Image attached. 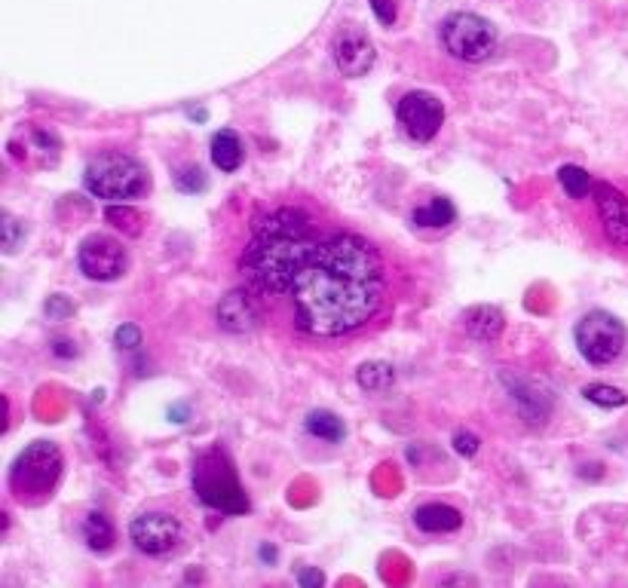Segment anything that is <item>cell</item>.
<instances>
[{
	"label": "cell",
	"mask_w": 628,
	"mask_h": 588,
	"mask_svg": "<svg viewBox=\"0 0 628 588\" xmlns=\"http://www.w3.org/2000/svg\"><path fill=\"white\" fill-rule=\"evenodd\" d=\"M304 426L313 438H322V441H328V445H337V441H344V435H347L344 420L334 411H310Z\"/></svg>",
	"instance_id": "cell-20"
},
{
	"label": "cell",
	"mask_w": 628,
	"mask_h": 588,
	"mask_svg": "<svg viewBox=\"0 0 628 588\" xmlns=\"http://www.w3.org/2000/svg\"><path fill=\"white\" fill-rule=\"evenodd\" d=\"M457 218V209L448 196H432V200L420 209L411 212V221L417 227H426V230H442V227H451Z\"/></svg>",
	"instance_id": "cell-18"
},
{
	"label": "cell",
	"mask_w": 628,
	"mask_h": 588,
	"mask_svg": "<svg viewBox=\"0 0 628 588\" xmlns=\"http://www.w3.org/2000/svg\"><path fill=\"white\" fill-rule=\"evenodd\" d=\"M193 490H197V497L215 512H224V515L249 512V497L246 490L239 487L233 463L218 448L200 454V460L193 463Z\"/></svg>",
	"instance_id": "cell-4"
},
{
	"label": "cell",
	"mask_w": 628,
	"mask_h": 588,
	"mask_svg": "<svg viewBox=\"0 0 628 588\" xmlns=\"http://www.w3.org/2000/svg\"><path fill=\"white\" fill-rule=\"evenodd\" d=\"M206 172L200 169V166H181L178 172H175V187L181 190V193H200V190H206Z\"/></svg>",
	"instance_id": "cell-26"
},
{
	"label": "cell",
	"mask_w": 628,
	"mask_h": 588,
	"mask_svg": "<svg viewBox=\"0 0 628 588\" xmlns=\"http://www.w3.org/2000/svg\"><path fill=\"white\" fill-rule=\"evenodd\" d=\"M371 10L374 16L380 19V25H393L399 10H396V0H371Z\"/></svg>",
	"instance_id": "cell-30"
},
{
	"label": "cell",
	"mask_w": 628,
	"mask_h": 588,
	"mask_svg": "<svg viewBox=\"0 0 628 588\" xmlns=\"http://www.w3.org/2000/svg\"><path fill=\"white\" fill-rule=\"evenodd\" d=\"M331 59L344 77H365L374 68V43L362 28H341L331 40Z\"/></svg>",
	"instance_id": "cell-11"
},
{
	"label": "cell",
	"mask_w": 628,
	"mask_h": 588,
	"mask_svg": "<svg viewBox=\"0 0 628 588\" xmlns=\"http://www.w3.org/2000/svg\"><path fill=\"white\" fill-rule=\"evenodd\" d=\"M319 242L322 239L313 215L298 206L273 209L252 224L239 270L249 288L261 294H288L319 249Z\"/></svg>",
	"instance_id": "cell-2"
},
{
	"label": "cell",
	"mask_w": 628,
	"mask_h": 588,
	"mask_svg": "<svg viewBox=\"0 0 628 588\" xmlns=\"http://www.w3.org/2000/svg\"><path fill=\"white\" fill-rule=\"evenodd\" d=\"M62 478V451L53 441H34L31 448H25L13 469H10V484L19 494V500H40L56 487Z\"/></svg>",
	"instance_id": "cell-5"
},
{
	"label": "cell",
	"mask_w": 628,
	"mask_h": 588,
	"mask_svg": "<svg viewBox=\"0 0 628 588\" xmlns=\"http://www.w3.org/2000/svg\"><path fill=\"white\" fill-rule=\"evenodd\" d=\"M246 160V147L233 129H221L212 135V163L221 172H236Z\"/></svg>",
	"instance_id": "cell-17"
},
{
	"label": "cell",
	"mask_w": 628,
	"mask_h": 588,
	"mask_svg": "<svg viewBox=\"0 0 628 588\" xmlns=\"http://www.w3.org/2000/svg\"><path fill=\"white\" fill-rule=\"evenodd\" d=\"M298 331L344 337L365 328L383 307L386 276L377 249L356 233H331L292 285Z\"/></svg>",
	"instance_id": "cell-1"
},
{
	"label": "cell",
	"mask_w": 628,
	"mask_h": 588,
	"mask_svg": "<svg viewBox=\"0 0 628 588\" xmlns=\"http://www.w3.org/2000/svg\"><path fill=\"white\" fill-rule=\"evenodd\" d=\"M301 585H322V573L304 570V573H301Z\"/></svg>",
	"instance_id": "cell-33"
},
{
	"label": "cell",
	"mask_w": 628,
	"mask_h": 588,
	"mask_svg": "<svg viewBox=\"0 0 628 588\" xmlns=\"http://www.w3.org/2000/svg\"><path fill=\"white\" fill-rule=\"evenodd\" d=\"M71 313H74V307L68 304L65 294H53V298L46 301V316H50V319H65Z\"/></svg>",
	"instance_id": "cell-31"
},
{
	"label": "cell",
	"mask_w": 628,
	"mask_h": 588,
	"mask_svg": "<svg viewBox=\"0 0 628 588\" xmlns=\"http://www.w3.org/2000/svg\"><path fill=\"white\" fill-rule=\"evenodd\" d=\"M356 383L365 392H386V389H393V383H396V368L390 362H365L356 371Z\"/></svg>",
	"instance_id": "cell-22"
},
{
	"label": "cell",
	"mask_w": 628,
	"mask_h": 588,
	"mask_svg": "<svg viewBox=\"0 0 628 588\" xmlns=\"http://www.w3.org/2000/svg\"><path fill=\"white\" fill-rule=\"evenodd\" d=\"M478 445H481V441H478V435L475 432H457L454 435V451L460 454V457H472L475 451H478Z\"/></svg>",
	"instance_id": "cell-29"
},
{
	"label": "cell",
	"mask_w": 628,
	"mask_h": 588,
	"mask_svg": "<svg viewBox=\"0 0 628 588\" xmlns=\"http://www.w3.org/2000/svg\"><path fill=\"white\" fill-rule=\"evenodd\" d=\"M25 239V227L7 212L4 215V252L7 255H13V252H19V242Z\"/></svg>",
	"instance_id": "cell-27"
},
{
	"label": "cell",
	"mask_w": 628,
	"mask_h": 588,
	"mask_svg": "<svg viewBox=\"0 0 628 588\" xmlns=\"http://www.w3.org/2000/svg\"><path fill=\"white\" fill-rule=\"evenodd\" d=\"M583 396H586L592 405H598V408H622V405L628 402V396H625L622 389L607 386V383H589V386L583 389Z\"/></svg>",
	"instance_id": "cell-25"
},
{
	"label": "cell",
	"mask_w": 628,
	"mask_h": 588,
	"mask_svg": "<svg viewBox=\"0 0 628 588\" xmlns=\"http://www.w3.org/2000/svg\"><path fill=\"white\" fill-rule=\"evenodd\" d=\"M114 343H117L120 350H135V347H141V331L126 322V325H120L114 331Z\"/></svg>",
	"instance_id": "cell-28"
},
{
	"label": "cell",
	"mask_w": 628,
	"mask_h": 588,
	"mask_svg": "<svg viewBox=\"0 0 628 588\" xmlns=\"http://www.w3.org/2000/svg\"><path fill=\"white\" fill-rule=\"evenodd\" d=\"M396 117H399V126L405 129L408 138L432 141L439 135L442 123H445V105L432 92L417 89V92L402 95V102L396 108Z\"/></svg>",
	"instance_id": "cell-9"
},
{
	"label": "cell",
	"mask_w": 628,
	"mask_h": 588,
	"mask_svg": "<svg viewBox=\"0 0 628 588\" xmlns=\"http://www.w3.org/2000/svg\"><path fill=\"white\" fill-rule=\"evenodd\" d=\"M576 347L579 356L592 365H610L625 350V325L604 310H592L576 322Z\"/></svg>",
	"instance_id": "cell-7"
},
{
	"label": "cell",
	"mask_w": 628,
	"mask_h": 588,
	"mask_svg": "<svg viewBox=\"0 0 628 588\" xmlns=\"http://www.w3.org/2000/svg\"><path fill=\"white\" fill-rule=\"evenodd\" d=\"M129 539L144 555H166L181 543V524L169 512H144L129 524Z\"/></svg>",
	"instance_id": "cell-10"
},
{
	"label": "cell",
	"mask_w": 628,
	"mask_h": 588,
	"mask_svg": "<svg viewBox=\"0 0 628 588\" xmlns=\"http://www.w3.org/2000/svg\"><path fill=\"white\" fill-rule=\"evenodd\" d=\"M83 187L95 200L105 203H129L151 187L148 169H144L135 157L123 151H108L92 157L83 172Z\"/></svg>",
	"instance_id": "cell-3"
},
{
	"label": "cell",
	"mask_w": 628,
	"mask_h": 588,
	"mask_svg": "<svg viewBox=\"0 0 628 588\" xmlns=\"http://www.w3.org/2000/svg\"><path fill=\"white\" fill-rule=\"evenodd\" d=\"M466 331L481 343H491L503 331V313L497 307H472L466 313Z\"/></svg>",
	"instance_id": "cell-19"
},
{
	"label": "cell",
	"mask_w": 628,
	"mask_h": 588,
	"mask_svg": "<svg viewBox=\"0 0 628 588\" xmlns=\"http://www.w3.org/2000/svg\"><path fill=\"white\" fill-rule=\"evenodd\" d=\"M83 539L92 552H108L114 546V524L102 512H89L83 518Z\"/></svg>",
	"instance_id": "cell-21"
},
{
	"label": "cell",
	"mask_w": 628,
	"mask_h": 588,
	"mask_svg": "<svg viewBox=\"0 0 628 588\" xmlns=\"http://www.w3.org/2000/svg\"><path fill=\"white\" fill-rule=\"evenodd\" d=\"M414 524L423 533H454L463 524V515L448 503H426L414 512Z\"/></svg>",
	"instance_id": "cell-15"
},
{
	"label": "cell",
	"mask_w": 628,
	"mask_h": 588,
	"mask_svg": "<svg viewBox=\"0 0 628 588\" xmlns=\"http://www.w3.org/2000/svg\"><path fill=\"white\" fill-rule=\"evenodd\" d=\"M59 151H62L59 138L53 132H46V129H37V126H28L16 138H10V154L25 166H40V169L56 166Z\"/></svg>",
	"instance_id": "cell-13"
},
{
	"label": "cell",
	"mask_w": 628,
	"mask_h": 588,
	"mask_svg": "<svg viewBox=\"0 0 628 588\" xmlns=\"http://www.w3.org/2000/svg\"><path fill=\"white\" fill-rule=\"evenodd\" d=\"M512 399H515L521 417H524L530 426H543V423H546L549 408H552V399L543 396V392L537 396V386H534V383H524V380L512 383Z\"/></svg>",
	"instance_id": "cell-16"
},
{
	"label": "cell",
	"mask_w": 628,
	"mask_h": 588,
	"mask_svg": "<svg viewBox=\"0 0 628 588\" xmlns=\"http://www.w3.org/2000/svg\"><path fill=\"white\" fill-rule=\"evenodd\" d=\"M53 353H56V356H62V359H71V356H77V347H74L71 340H56Z\"/></svg>",
	"instance_id": "cell-32"
},
{
	"label": "cell",
	"mask_w": 628,
	"mask_h": 588,
	"mask_svg": "<svg viewBox=\"0 0 628 588\" xmlns=\"http://www.w3.org/2000/svg\"><path fill=\"white\" fill-rule=\"evenodd\" d=\"M558 181H561V187H564V193L570 196V200H583V196L595 187L592 175L586 169H579V166H561Z\"/></svg>",
	"instance_id": "cell-24"
},
{
	"label": "cell",
	"mask_w": 628,
	"mask_h": 588,
	"mask_svg": "<svg viewBox=\"0 0 628 588\" xmlns=\"http://www.w3.org/2000/svg\"><path fill=\"white\" fill-rule=\"evenodd\" d=\"M215 316H218V325H221L224 331H230V334L255 331V328H258V319H261V316H258V307H255V301H252V294L243 291V288H236V291L227 294V298H221Z\"/></svg>",
	"instance_id": "cell-14"
},
{
	"label": "cell",
	"mask_w": 628,
	"mask_h": 588,
	"mask_svg": "<svg viewBox=\"0 0 628 588\" xmlns=\"http://www.w3.org/2000/svg\"><path fill=\"white\" fill-rule=\"evenodd\" d=\"M77 267L86 279L95 282H114L126 273L129 255L123 249V242L108 236V233H92L80 242L77 249Z\"/></svg>",
	"instance_id": "cell-8"
},
{
	"label": "cell",
	"mask_w": 628,
	"mask_h": 588,
	"mask_svg": "<svg viewBox=\"0 0 628 588\" xmlns=\"http://www.w3.org/2000/svg\"><path fill=\"white\" fill-rule=\"evenodd\" d=\"M592 193H595V209H598L607 239L619 245V249H628V196L604 181L595 184Z\"/></svg>",
	"instance_id": "cell-12"
},
{
	"label": "cell",
	"mask_w": 628,
	"mask_h": 588,
	"mask_svg": "<svg viewBox=\"0 0 628 588\" xmlns=\"http://www.w3.org/2000/svg\"><path fill=\"white\" fill-rule=\"evenodd\" d=\"M442 43L460 62H485L497 49V28L478 13H454L442 25Z\"/></svg>",
	"instance_id": "cell-6"
},
{
	"label": "cell",
	"mask_w": 628,
	"mask_h": 588,
	"mask_svg": "<svg viewBox=\"0 0 628 588\" xmlns=\"http://www.w3.org/2000/svg\"><path fill=\"white\" fill-rule=\"evenodd\" d=\"M105 221L114 224V227H117L120 233H126V236H138L141 227H144L141 212H135V209L126 206V203H111V206L105 209Z\"/></svg>",
	"instance_id": "cell-23"
}]
</instances>
